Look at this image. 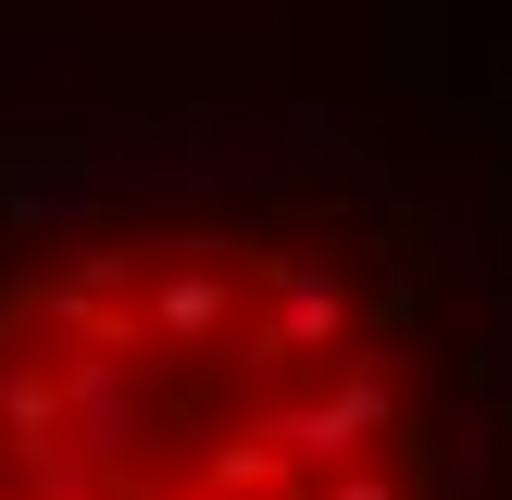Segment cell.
Segmentation results:
<instances>
[{"instance_id":"6da1fadb","label":"cell","mask_w":512,"mask_h":500,"mask_svg":"<svg viewBox=\"0 0 512 500\" xmlns=\"http://www.w3.org/2000/svg\"><path fill=\"white\" fill-rule=\"evenodd\" d=\"M0 500H512V50L0 100Z\"/></svg>"},{"instance_id":"7a4b0ae2","label":"cell","mask_w":512,"mask_h":500,"mask_svg":"<svg viewBox=\"0 0 512 500\" xmlns=\"http://www.w3.org/2000/svg\"><path fill=\"white\" fill-rule=\"evenodd\" d=\"M438 63V0H0V100H213Z\"/></svg>"}]
</instances>
